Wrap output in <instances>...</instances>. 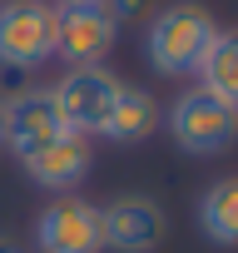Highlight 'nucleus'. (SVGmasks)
Segmentation results:
<instances>
[{"label": "nucleus", "mask_w": 238, "mask_h": 253, "mask_svg": "<svg viewBox=\"0 0 238 253\" xmlns=\"http://www.w3.org/2000/svg\"><path fill=\"white\" fill-rule=\"evenodd\" d=\"M218 40V20L203 10V5H164L154 20H149V35H144V55L159 75H198L208 50Z\"/></svg>", "instance_id": "nucleus-1"}, {"label": "nucleus", "mask_w": 238, "mask_h": 253, "mask_svg": "<svg viewBox=\"0 0 238 253\" xmlns=\"http://www.w3.org/2000/svg\"><path fill=\"white\" fill-rule=\"evenodd\" d=\"M169 134L184 154L194 159H208V154H223L238 144V109L218 94H208L203 84L179 94L174 109H169Z\"/></svg>", "instance_id": "nucleus-2"}, {"label": "nucleus", "mask_w": 238, "mask_h": 253, "mask_svg": "<svg viewBox=\"0 0 238 253\" xmlns=\"http://www.w3.org/2000/svg\"><path fill=\"white\" fill-rule=\"evenodd\" d=\"M55 60V5L5 0L0 5V70H40Z\"/></svg>", "instance_id": "nucleus-3"}, {"label": "nucleus", "mask_w": 238, "mask_h": 253, "mask_svg": "<svg viewBox=\"0 0 238 253\" xmlns=\"http://www.w3.org/2000/svg\"><path fill=\"white\" fill-rule=\"evenodd\" d=\"M119 40V20L104 0H79V5H55V60L70 70L104 65V55Z\"/></svg>", "instance_id": "nucleus-4"}, {"label": "nucleus", "mask_w": 238, "mask_h": 253, "mask_svg": "<svg viewBox=\"0 0 238 253\" xmlns=\"http://www.w3.org/2000/svg\"><path fill=\"white\" fill-rule=\"evenodd\" d=\"M124 89V80H119L114 70H104V65H79V70H70L50 94H55V109H60V119H65V129L70 134H99V124H104V114H109V104H114V94Z\"/></svg>", "instance_id": "nucleus-5"}, {"label": "nucleus", "mask_w": 238, "mask_h": 253, "mask_svg": "<svg viewBox=\"0 0 238 253\" xmlns=\"http://www.w3.org/2000/svg\"><path fill=\"white\" fill-rule=\"evenodd\" d=\"M99 233L114 253H154L164 238V209L149 194H119L99 209Z\"/></svg>", "instance_id": "nucleus-6"}, {"label": "nucleus", "mask_w": 238, "mask_h": 253, "mask_svg": "<svg viewBox=\"0 0 238 253\" xmlns=\"http://www.w3.org/2000/svg\"><path fill=\"white\" fill-rule=\"evenodd\" d=\"M35 248L40 253H104L99 209L89 199H55L35 218Z\"/></svg>", "instance_id": "nucleus-7"}, {"label": "nucleus", "mask_w": 238, "mask_h": 253, "mask_svg": "<svg viewBox=\"0 0 238 253\" xmlns=\"http://www.w3.org/2000/svg\"><path fill=\"white\" fill-rule=\"evenodd\" d=\"M20 169L30 174V184L50 189V194H70L89 169H94V149L84 134H55L50 144L20 154Z\"/></svg>", "instance_id": "nucleus-8"}, {"label": "nucleus", "mask_w": 238, "mask_h": 253, "mask_svg": "<svg viewBox=\"0 0 238 253\" xmlns=\"http://www.w3.org/2000/svg\"><path fill=\"white\" fill-rule=\"evenodd\" d=\"M55 134H70V129H65L50 89H25V94L5 99V144L15 149V159L40 149V144H50Z\"/></svg>", "instance_id": "nucleus-9"}, {"label": "nucleus", "mask_w": 238, "mask_h": 253, "mask_svg": "<svg viewBox=\"0 0 238 253\" xmlns=\"http://www.w3.org/2000/svg\"><path fill=\"white\" fill-rule=\"evenodd\" d=\"M154 129H159V104H154V94L139 89V84H124V89H119L114 104H109V114H104V124H99V134L114 139V144H144Z\"/></svg>", "instance_id": "nucleus-10"}, {"label": "nucleus", "mask_w": 238, "mask_h": 253, "mask_svg": "<svg viewBox=\"0 0 238 253\" xmlns=\"http://www.w3.org/2000/svg\"><path fill=\"white\" fill-rule=\"evenodd\" d=\"M198 233L218 248H238V174H223L198 194Z\"/></svg>", "instance_id": "nucleus-11"}, {"label": "nucleus", "mask_w": 238, "mask_h": 253, "mask_svg": "<svg viewBox=\"0 0 238 253\" xmlns=\"http://www.w3.org/2000/svg\"><path fill=\"white\" fill-rule=\"evenodd\" d=\"M198 80H203L208 94H218V99H228L238 109V30H218V40H213Z\"/></svg>", "instance_id": "nucleus-12"}, {"label": "nucleus", "mask_w": 238, "mask_h": 253, "mask_svg": "<svg viewBox=\"0 0 238 253\" xmlns=\"http://www.w3.org/2000/svg\"><path fill=\"white\" fill-rule=\"evenodd\" d=\"M0 253H25V248H20L15 238H0Z\"/></svg>", "instance_id": "nucleus-13"}, {"label": "nucleus", "mask_w": 238, "mask_h": 253, "mask_svg": "<svg viewBox=\"0 0 238 253\" xmlns=\"http://www.w3.org/2000/svg\"><path fill=\"white\" fill-rule=\"evenodd\" d=\"M0 149H5V99H0Z\"/></svg>", "instance_id": "nucleus-14"}, {"label": "nucleus", "mask_w": 238, "mask_h": 253, "mask_svg": "<svg viewBox=\"0 0 238 253\" xmlns=\"http://www.w3.org/2000/svg\"><path fill=\"white\" fill-rule=\"evenodd\" d=\"M60 5H79V0H60Z\"/></svg>", "instance_id": "nucleus-15"}]
</instances>
